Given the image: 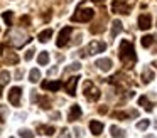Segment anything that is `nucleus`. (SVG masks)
Segmentation results:
<instances>
[{
    "label": "nucleus",
    "mask_w": 157,
    "mask_h": 138,
    "mask_svg": "<svg viewBox=\"0 0 157 138\" xmlns=\"http://www.w3.org/2000/svg\"><path fill=\"white\" fill-rule=\"evenodd\" d=\"M118 57H120V61L123 62L125 67H133V64L137 62V54H135V49H133L130 40H122V42H120Z\"/></svg>",
    "instance_id": "obj_1"
},
{
    "label": "nucleus",
    "mask_w": 157,
    "mask_h": 138,
    "mask_svg": "<svg viewBox=\"0 0 157 138\" xmlns=\"http://www.w3.org/2000/svg\"><path fill=\"white\" fill-rule=\"evenodd\" d=\"M93 15H95V10L93 9H83V7H79L76 10V13L71 15V20L73 22H90L93 19Z\"/></svg>",
    "instance_id": "obj_2"
},
{
    "label": "nucleus",
    "mask_w": 157,
    "mask_h": 138,
    "mask_svg": "<svg viewBox=\"0 0 157 138\" xmlns=\"http://www.w3.org/2000/svg\"><path fill=\"white\" fill-rule=\"evenodd\" d=\"M100 96H101V93H100V89L93 83H86L85 84V98L88 101H98Z\"/></svg>",
    "instance_id": "obj_3"
},
{
    "label": "nucleus",
    "mask_w": 157,
    "mask_h": 138,
    "mask_svg": "<svg viewBox=\"0 0 157 138\" xmlns=\"http://www.w3.org/2000/svg\"><path fill=\"white\" fill-rule=\"evenodd\" d=\"M106 49V44L103 40H91L86 47V54L90 56H95V54H100V52H105Z\"/></svg>",
    "instance_id": "obj_4"
},
{
    "label": "nucleus",
    "mask_w": 157,
    "mask_h": 138,
    "mask_svg": "<svg viewBox=\"0 0 157 138\" xmlns=\"http://www.w3.org/2000/svg\"><path fill=\"white\" fill-rule=\"evenodd\" d=\"M71 34H73V27H63V30L59 32V35H58V39H56V46L58 47H64L66 44L69 42V37H71Z\"/></svg>",
    "instance_id": "obj_5"
},
{
    "label": "nucleus",
    "mask_w": 157,
    "mask_h": 138,
    "mask_svg": "<svg viewBox=\"0 0 157 138\" xmlns=\"http://www.w3.org/2000/svg\"><path fill=\"white\" fill-rule=\"evenodd\" d=\"M112 12L118 13V15H127V13H130V7H128L127 2L115 0V2H112Z\"/></svg>",
    "instance_id": "obj_6"
},
{
    "label": "nucleus",
    "mask_w": 157,
    "mask_h": 138,
    "mask_svg": "<svg viewBox=\"0 0 157 138\" xmlns=\"http://www.w3.org/2000/svg\"><path fill=\"white\" fill-rule=\"evenodd\" d=\"M10 40H12V44H14V46L21 47V46H24L25 42H29V40H31V37L25 35V34H22V30H17V32H12L10 34Z\"/></svg>",
    "instance_id": "obj_7"
},
{
    "label": "nucleus",
    "mask_w": 157,
    "mask_h": 138,
    "mask_svg": "<svg viewBox=\"0 0 157 138\" xmlns=\"http://www.w3.org/2000/svg\"><path fill=\"white\" fill-rule=\"evenodd\" d=\"M79 79H81L79 76H71L64 83V89H66V93H68L69 96H75V94H76V86H78V81Z\"/></svg>",
    "instance_id": "obj_8"
},
{
    "label": "nucleus",
    "mask_w": 157,
    "mask_h": 138,
    "mask_svg": "<svg viewBox=\"0 0 157 138\" xmlns=\"http://www.w3.org/2000/svg\"><path fill=\"white\" fill-rule=\"evenodd\" d=\"M21 96H22V89H21V88H19V86L10 88V91H9V101H10V104L19 106V103H21Z\"/></svg>",
    "instance_id": "obj_9"
},
{
    "label": "nucleus",
    "mask_w": 157,
    "mask_h": 138,
    "mask_svg": "<svg viewBox=\"0 0 157 138\" xmlns=\"http://www.w3.org/2000/svg\"><path fill=\"white\" fill-rule=\"evenodd\" d=\"M41 88L46 91H59L63 88V83L61 81H42Z\"/></svg>",
    "instance_id": "obj_10"
},
{
    "label": "nucleus",
    "mask_w": 157,
    "mask_h": 138,
    "mask_svg": "<svg viewBox=\"0 0 157 138\" xmlns=\"http://www.w3.org/2000/svg\"><path fill=\"white\" fill-rule=\"evenodd\" d=\"M150 27H152V17H150L149 13H142V15L139 17V29L149 30Z\"/></svg>",
    "instance_id": "obj_11"
},
{
    "label": "nucleus",
    "mask_w": 157,
    "mask_h": 138,
    "mask_svg": "<svg viewBox=\"0 0 157 138\" xmlns=\"http://www.w3.org/2000/svg\"><path fill=\"white\" fill-rule=\"evenodd\" d=\"M112 66H113V62H112L110 57H101V59L96 61V67H98L100 71H103V73H108V71L112 69Z\"/></svg>",
    "instance_id": "obj_12"
},
{
    "label": "nucleus",
    "mask_w": 157,
    "mask_h": 138,
    "mask_svg": "<svg viewBox=\"0 0 157 138\" xmlns=\"http://www.w3.org/2000/svg\"><path fill=\"white\" fill-rule=\"evenodd\" d=\"M81 114H83V111L79 108V104H73L71 110H69V114H68V121H76Z\"/></svg>",
    "instance_id": "obj_13"
},
{
    "label": "nucleus",
    "mask_w": 157,
    "mask_h": 138,
    "mask_svg": "<svg viewBox=\"0 0 157 138\" xmlns=\"http://www.w3.org/2000/svg\"><path fill=\"white\" fill-rule=\"evenodd\" d=\"M90 130H91V133L93 135H101L103 133V123L101 121H98V120H91L90 121Z\"/></svg>",
    "instance_id": "obj_14"
},
{
    "label": "nucleus",
    "mask_w": 157,
    "mask_h": 138,
    "mask_svg": "<svg viewBox=\"0 0 157 138\" xmlns=\"http://www.w3.org/2000/svg\"><path fill=\"white\" fill-rule=\"evenodd\" d=\"M4 59H5V62H9V64H17L19 62V56H17V54L12 52V50H7V49L4 50Z\"/></svg>",
    "instance_id": "obj_15"
},
{
    "label": "nucleus",
    "mask_w": 157,
    "mask_h": 138,
    "mask_svg": "<svg viewBox=\"0 0 157 138\" xmlns=\"http://www.w3.org/2000/svg\"><path fill=\"white\" fill-rule=\"evenodd\" d=\"M122 30H123V24L120 22L118 19H115V20L112 22V32H110V35H112V37H117L120 32H122Z\"/></svg>",
    "instance_id": "obj_16"
},
{
    "label": "nucleus",
    "mask_w": 157,
    "mask_h": 138,
    "mask_svg": "<svg viewBox=\"0 0 157 138\" xmlns=\"http://www.w3.org/2000/svg\"><path fill=\"white\" fill-rule=\"evenodd\" d=\"M152 79H154L152 69H150L149 66H145V67H144V71H142V83H144V84H149Z\"/></svg>",
    "instance_id": "obj_17"
},
{
    "label": "nucleus",
    "mask_w": 157,
    "mask_h": 138,
    "mask_svg": "<svg viewBox=\"0 0 157 138\" xmlns=\"http://www.w3.org/2000/svg\"><path fill=\"white\" fill-rule=\"evenodd\" d=\"M139 104H140V106H144V110L149 111V113L154 110V104L149 101V98H147V96H140L139 98Z\"/></svg>",
    "instance_id": "obj_18"
},
{
    "label": "nucleus",
    "mask_w": 157,
    "mask_h": 138,
    "mask_svg": "<svg viewBox=\"0 0 157 138\" xmlns=\"http://www.w3.org/2000/svg\"><path fill=\"white\" fill-rule=\"evenodd\" d=\"M110 135H112L113 138H123V136H125V131H123L122 128L112 125V126H110Z\"/></svg>",
    "instance_id": "obj_19"
},
{
    "label": "nucleus",
    "mask_w": 157,
    "mask_h": 138,
    "mask_svg": "<svg viewBox=\"0 0 157 138\" xmlns=\"http://www.w3.org/2000/svg\"><path fill=\"white\" fill-rule=\"evenodd\" d=\"M51 37H52V30L51 29H46V30H42V32H39L37 39H39V42H48Z\"/></svg>",
    "instance_id": "obj_20"
},
{
    "label": "nucleus",
    "mask_w": 157,
    "mask_h": 138,
    "mask_svg": "<svg viewBox=\"0 0 157 138\" xmlns=\"http://www.w3.org/2000/svg\"><path fill=\"white\" fill-rule=\"evenodd\" d=\"M39 79H41V71L31 69V73H29V81H31V83H37Z\"/></svg>",
    "instance_id": "obj_21"
},
{
    "label": "nucleus",
    "mask_w": 157,
    "mask_h": 138,
    "mask_svg": "<svg viewBox=\"0 0 157 138\" xmlns=\"http://www.w3.org/2000/svg\"><path fill=\"white\" fill-rule=\"evenodd\" d=\"M37 62H39V66H46V64L49 62V52H41L37 56Z\"/></svg>",
    "instance_id": "obj_22"
},
{
    "label": "nucleus",
    "mask_w": 157,
    "mask_h": 138,
    "mask_svg": "<svg viewBox=\"0 0 157 138\" xmlns=\"http://www.w3.org/2000/svg\"><path fill=\"white\" fill-rule=\"evenodd\" d=\"M9 81H10V73L9 71H0V86H5Z\"/></svg>",
    "instance_id": "obj_23"
},
{
    "label": "nucleus",
    "mask_w": 157,
    "mask_h": 138,
    "mask_svg": "<svg viewBox=\"0 0 157 138\" xmlns=\"http://www.w3.org/2000/svg\"><path fill=\"white\" fill-rule=\"evenodd\" d=\"M54 131H56L54 126H39V133L41 135H48V136H51Z\"/></svg>",
    "instance_id": "obj_24"
},
{
    "label": "nucleus",
    "mask_w": 157,
    "mask_h": 138,
    "mask_svg": "<svg viewBox=\"0 0 157 138\" xmlns=\"http://www.w3.org/2000/svg\"><path fill=\"white\" fill-rule=\"evenodd\" d=\"M2 17H4V20H5V24H7V25H12V20H14V12L7 10V12L2 13Z\"/></svg>",
    "instance_id": "obj_25"
},
{
    "label": "nucleus",
    "mask_w": 157,
    "mask_h": 138,
    "mask_svg": "<svg viewBox=\"0 0 157 138\" xmlns=\"http://www.w3.org/2000/svg\"><path fill=\"white\" fill-rule=\"evenodd\" d=\"M19 136L21 138H34V133H32L31 130H27V128H22V130L19 131Z\"/></svg>",
    "instance_id": "obj_26"
},
{
    "label": "nucleus",
    "mask_w": 157,
    "mask_h": 138,
    "mask_svg": "<svg viewBox=\"0 0 157 138\" xmlns=\"http://www.w3.org/2000/svg\"><path fill=\"white\" fill-rule=\"evenodd\" d=\"M152 42H154V37H152V35H144V37H142V46H144V47L152 46Z\"/></svg>",
    "instance_id": "obj_27"
},
{
    "label": "nucleus",
    "mask_w": 157,
    "mask_h": 138,
    "mask_svg": "<svg viewBox=\"0 0 157 138\" xmlns=\"http://www.w3.org/2000/svg\"><path fill=\"white\" fill-rule=\"evenodd\" d=\"M113 118H117V120H127V118L130 116L128 113H123V111H115V113L112 114Z\"/></svg>",
    "instance_id": "obj_28"
},
{
    "label": "nucleus",
    "mask_w": 157,
    "mask_h": 138,
    "mask_svg": "<svg viewBox=\"0 0 157 138\" xmlns=\"http://www.w3.org/2000/svg\"><path fill=\"white\" fill-rule=\"evenodd\" d=\"M149 126H150V121L149 120H142V121H139V123H137V128H139V130H144V131H145Z\"/></svg>",
    "instance_id": "obj_29"
},
{
    "label": "nucleus",
    "mask_w": 157,
    "mask_h": 138,
    "mask_svg": "<svg viewBox=\"0 0 157 138\" xmlns=\"http://www.w3.org/2000/svg\"><path fill=\"white\" fill-rule=\"evenodd\" d=\"M81 69V64L79 62H73V64H69L68 67H66V73H71V71H79Z\"/></svg>",
    "instance_id": "obj_30"
},
{
    "label": "nucleus",
    "mask_w": 157,
    "mask_h": 138,
    "mask_svg": "<svg viewBox=\"0 0 157 138\" xmlns=\"http://www.w3.org/2000/svg\"><path fill=\"white\" fill-rule=\"evenodd\" d=\"M34 52H36L34 49H29L27 52H25V56H24V57H25V61H31L32 57H34Z\"/></svg>",
    "instance_id": "obj_31"
},
{
    "label": "nucleus",
    "mask_w": 157,
    "mask_h": 138,
    "mask_svg": "<svg viewBox=\"0 0 157 138\" xmlns=\"http://www.w3.org/2000/svg\"><path fill=\"white\" fill-rule=\"evenodd\" d=\"M59 138H71V133H69V130L63 128V131H61V135H59Z\"/></svg>",
    "instance_id": "obj_32"
},
{
    "label": "nucleus",
    "mask_w": 157,
    "mask_h": 138,
    "mask_svg": "<svg viewBox=\"0 0 157 138\" xmlns=\"http://www.w3.org/2000/svg\"><path fill=\"white\" fill-rule=\"evenodd\" d=\"M75 133H76V136H83V130H81V128H78V126L75 128Z\"/></svg>",
    "instance_id": "obj_33"
},
{
    "label": "nucleus",
    "mask_w": 157,
    "mask_h": 138,
    "mask_svg": "<svg viewBox=\"0 0 157 138\" xmlns=\"http://www.w3.org/2000/svg\"><path fill=\"white\" fill-rule=\"evenodd\" d=\"M58 73V67H52V69H49V74H56Z\"/></svg>",
    "instance_id": "obj_34"
},
{
    "label": "nucleus",
    "mask_w": 157,
    "mask_h": 138,
    "mask_svg": "<svg viewBox=\"0 0 157 138\" xmlns=\"http://www.w3.org/2000/svg\"><path fill=\"white\" fill-rule=\"evenodd\" d=\"M15 77H17V79H19V77H22V71H21V69H19L17 73H15Z\"/></svg>",
    "instance_id": "obj_35"
},
{
    "label": "nucleus",
    "mask_w": 157,
    "mask_h": 138,
    "mask_svg": "<svg viewBox=\"0 0 157 138\" xmlns=\"http://www.w3.org/2000/svg\"><path fill=\"white\" fill-rule=\"evenodd\" d=\"M93 3H101V2H105V0H91Z\"/></svg>",
    "instance_id": "obj_36"
},
{
    "label": "nucleus",
    "mask_w": 157,
    "mask_h": 138,
    "mask_svg": "<svg viewBox=\"0 0 157 138\" xmlns=\"http://www.w3.org/2000/svg\"><path fill=\"white\" fill-rule=\"evenodd\" d=\"M152 66H154V67H157V61H154V62H152Z\"/></svg>",
    "instance_id": "obj_37"
},
{
    "label": "nucleus",
    "mask_w": 157,
    "mask_h": 138,
    "mask_svg": "<svg viewBox=\"0 0 157 138\" xmlns=\"http://www.w3.org/2000/svg\"><path fill=\"white\" fill-rule=\"evenodd\" d=\"M147 138H155V136H154V135H149V136H147Z\"/></svg>",
    "instance_id": "obj_38"
},
{
    "label": "nucleus",
    "mask_w": 157,
    "mask_h": 138,
    "mask_svg": "<svg viewBox=\"0 0 157 138\" xmlns=\"http://www.w3.org/2000/svg\"><path fill=\"white\" fill-rule=\"evenodd\" d=\"M154 126H155V130H157V120H155V123H154Z\"/></svg>",
    "instance_id": "obj_39"
},
{
    "label": "nucleus",
    "mask_w": 157,
    "mask_h": 138,
    "mask_svg": "<svg viewBox=\"0 0 157 138\" xmlns=\"http://www.w3.org/2000/svg\"><path fill=\"white\" fill-rule=\"evenodd\" d=\"M0 96H2V93H0Z\"/></svg>",
    "instance_id": "obj_40"
}]
</instances>
